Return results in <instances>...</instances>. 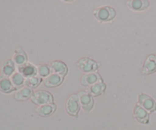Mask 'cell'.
I'll list each match as a JSON object with an SVG mask.
<instances>
[{
  "label": "cell",
  "instance_id": "obj_20",
  "mask_svg": "<svg viewBox=\"0 0 156 130\" xmlns=\"http://www.w3.org/2000/svg\"><path fill=\"white\" fill-rule=\"evenodd\" d=\"M11 81H12V84L15 89H19L24 84L25 78L19 72H17L11 76Z\"/></svg>",
  "mask_w": 156,
  "mask_h": 130
},
{
  "label": "cell",
  "instance_id": "obj_9",
  "mask_svg": "<svg viewBox=\"0 0 156 130\" xmlns=\"http://www.w3.org/2000/svg\"><path fill=\"white\" fill-rule=\"evenodd\" d=\"M64 77L56 73H51L48 76L44 78V84L47 87L53 88V87H58L60 85L63 81Z\"/></svg>",
  "mask_w": 156,
  "mask_h": 130
},
{
  "label": "cell",
  "instance_id": "obj_16",
  "mask_svg": "<svg viewBox=\"0 0 156 130\" xmlns=\"http://www.w3.org/2000/svg\"><path fill=\"white\" fill-rule=\"evenodd\" d=\"M33 90L27 87L18 89L15 94V98L18 101H25L33 96Z\"/></svg>",
  "mask_w": 156,
  "mask_h": 130
},
{
  "label": "cell",
  "instance_id": "obj_2",
  "mask_svg": "<svg viewBox=\"0 0 156 130\" xmlns=\"http://www.w3.org/2000/svg\"><path fill=\"white\" fill-rule=\"evenodd\" d=\"M81 106L78 94L73 93L67 99L66 102V110L69 115L74 117H78Z\"/></svg>",
  "mask_w": 156,
  "mask_h": 130
},
{
  "label": "cell",
  "instance_id": "obj_4",
  "mask_svg": "<svg viewBox=\"0 0 156 130\" xmlns=\"http://www.w3.org/2000/svg\"><path fill=\"white\" fill-rule=\"evenodd\" d=\"M77 66L84 73L95 72L98 68V64L89 58H82L77 62Z\"/></svg>",
  "mask_w": 156,
  "mask_h": 130
},
{
  "label": "cell",
  "instance_id": "obj_3",
  "mask_svg": "<svg viewBox=\"0 0 156 130\" xmlns=\"http://www.w3.org/2000/svg\"><path fill=\"white\" fill-rule=\"evenodd\" d=\"M30 99L34 103L39 106L53 103V95L49 92L44 91V90H39V91L34 93Z\"/></svg>",
  "mask_w": 156,
  "mask_h": 130
},
{
  "label": "cell",
  "instance_id": "obj_6",
  "mask_svg": "<svg viewBox=\"0 0 156 130\" xmlns=\"http://www.w3.org/2000/svg\"><path fill=\"white\" fill-rule=\"evenodd\" d=\"M138 102L139 105L141 106L147 112L156 111L155 101L148 94L143 93L139 94Z\"/></svg>",
  "mask_w": 156,
  "mask_h": 130
},
{
  "label": "cell",
  "instance_id": "obj_1",
  "mask_svg": "<svg viewBox=\"0 0 156 130\" xmlns=\"http://www.w3.org/2000/svg\"><path fill=\"white\" fill-rule=\"evenodd\" d=\"M116 11L110 6H102L94 11V16L100 22L112 21L116 17Z\"/></svg>",
  "mask_w": 156,
  "mask_h": 130
},
{
  "label": "cell",
  "instance_id": "obj_11",
  "mask_svg": "<svg viewBox=\"0 0 156 130\" xmlns=\"http://www.w3.org/2000/svg\"><path fill=\"white\" fill-rule=\"evenodd\" d=\"M51 72L53 73H56L62 76H65L68 73V67L66 64L62 61H55L50 64Z\"/></svg>",
  "mask_w": 156,
  "mask_h": 130
},
{
  "label": "cell",
  "instance_id": "obj_7",
  "mask_svg": "<svg viewBox=\"0 0 156 130\" xmlns=\"http://www.w3.org/2000/svg\"><path fill=\"white\" fill-rule=\"evenodd\" d=\"M133 116L138 122L143 124H148L149 122V112L146 111L140 105L137 104L133 108Z\"/></svg>",
  "mask_w": 156,
  "mask_h": 130
},
{
  "label": "cell",
  "instance_id": "obj_8",
  "mask_svg": "<svg viewBox=\"0 0 156 130\" xmlns=\"http://www.w3.org/2000/svg\"><path fill=\"white\" fill-rule=\"evenodd\" d=\"M100 80H102L100 74L97 72H92V73H85L82 76L81 84L84 87H90L92 84H95Z\"/></svg>",
  "mask_w": 156,
  "mask_h": 130
},
{
  "label": "cell",
  "instance_id": "obj_10",
  "mask_svg": "<svg viewBox=\"0 0 156 130\" xmlns=\"http://www.w3.org/2000/svg\"><path fill=\"white\" fill-rule=\"evenodd\" d=\"M18 70L25 79L37 75V67L31 63H27L24 65L18 67Z\"/></svg>",
  "mask_w": 156,
  "mask_h": 130
},
{
  "label": "cell",
  "instance_id": "obj_21",
  "mask_svg": "<svg viewBox=\"0 0 156 130\" xmlns=\"http://www.w3.org/2000/svg\"><path fill=\"white\" fill-rule=\"evenodd\" d=\"M50 65L48 64H39L37 66V75L41 78H46L51 73Z\"/></svg>",
  "mask_w": 156,
  "mask_h": 130
},
{
  "label": "cell",
  "instance_id": "obj_5",
  "mask_svg": "<svg viewBox=\"0 0 156 130\" xmlns=\"http://www.w3.org/2000/svg\"><path fill=\"white\" fill-rule=\"evenodd\" d=\"M81 108L85 113H89L94 106V99L93 97L88 93L85 91H80L78 93Z\"/></svg>",
  "mask_w": 156,
  "mask_h": 130
},
{
  "label": "cell",
  "instance_id": "obj_15",
  "mask_svg": "<svg viewBox=\"0 0 156 130\" xmlns=\"http://www.w3.org/2000/svg\"><path fill=\"white\" fill-rule=\"evenodd\" d=\"M149 6V2L146 0H130L127 2V6L133 11L139 12L147 9Z\"/></svg>",
  "mask_w": 156,
  "mask_h": 130
},
{
  "label": "cell",
  "instance_id": "obj_18",
  "mask_svg": "<svg viewBox=\"0 0 156 130\" xmlns=\"http://www.w3.org/2000/svg\"><path fill=\"white\" fill-rule=\"evenodd\" d=\"M16 90L12 84L11 79L7 76H0V90L5 93H10Z\"/></svg>",
  "mask_w": 156,
  "mask_h": 130
},
{
  "label": "cell",
  "instance_id": "obj_13",
  "mask_svg": "<svg viewBox=\"0 0 156 130\" xmlns=\"http://www.w3.org/2000/svg\"><path fill=\"white\" fill-rule=\"evenodd\" d=\"M56 110V106L54 103L45 104V105L39 106L36 109V112L38 116L41 117H49L55 113Z\"/></svg>",
  "mask_w": 156,
  "mask_h": 130
},
{
  "label": "cell",
  "instance_id": "obj_12",
  "mask_svg": "<svg viewBox=\"0 0 156 130\" xmlns=\"http://www.w3.org/2000/svg\"><path fill=\"white\" fill-rule=\"evenodd\" d=\"M156 71V56L155 55H149L146 60L143 67V74H151Z\"/></svg>",
  "mask_w": 156,
  "mask_h": 130
},
{
  "label": "cell",
  "instance_id": "obj_14",
  "mask_svg": "<svg viewBox=\"0 0 156 130\" xmlns=\"http://www.w3.org/2000/svg\"><path fill=\"white\" fill-rule=\"evenodd\" d=\"M105 90H106V84L102 80H100L88 87L87 92L91 96H98L100 95L103 94L105 93Z\"/></svg>",
  "mask_w": 156,
  "mask_h": 130
},
{
  "label": "cell",
  "instance_id": "obj_17",
  "mask_svg": "<svg viewBox=\"0 0 156 130\" xmlns=\"http://www.w3.org/2000/svg\"><path fill=\"white\" fill-rule=\"evenodd\" d=\"M13 61L15 65L18 67L22 66L27 63V56L25 51L22 48L19 47L18 50H15V55L13 57Z\"/></svg>",
  "mask_w": 156,
  "mask_h": 130
},
{
  "label": "cell",
  "instance_id": "obj_22",
  "mask_svg": "<svg viewBox=\"0 0 156 130\" xmlns=\"http://www.w3.org/2000/svg\"><path fill=\"white\" fill-rule=\"evenodd\" d=\"M41 81H42V78L36 75V76H31V77L26 78L24 85H25V87H29V88L34 89L38 87L41 83Z\"/></svg>",
  "mask_w": 156,
  "mask_h": 130
},
{
  "label": "cell",
  "instance_id": "obj_19",
  "mask_svg": "<svg viewBox=\"0 0 156 130\" xmlns=\"http://www.w3.org/2000/svg\"><path fill=\"white\" fill-rule=\"evenodd\" d=\"M15 64L13 61L12 60H7L5 61L2 64V76H12V75L15 73Z\"/></svg>",
  "mask_w": 156,
  "mask_h": 130
}]
</instances>
